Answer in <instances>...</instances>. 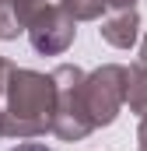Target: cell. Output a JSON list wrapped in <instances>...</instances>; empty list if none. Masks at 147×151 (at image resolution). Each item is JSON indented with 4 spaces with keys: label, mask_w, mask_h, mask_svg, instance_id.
I'll return each mask as SVG.
<instances>
[{
    "label": "cell",
    "mask_w": 147,
    "mask_h": 151,
    "mask_svg": "<svg viewBox=\"0 0 147 151\" xmlns=\"http://www.w3.org/2000/svg\"><path fill=\"white\" fill-rule=\"evenodd\" d=\"M56 109L53 74H39L28 67H11L0 95V137L32 141L49 134Z\"/></svg>",
    "instance_id": "cell-1"
},
{
    "label": "cell",
    "mask_w": 147,
    "mask_h": 151,
    "mask_svg": "<svg viewBox=\"0 0 147 151\" xmlns=\"http://www.w3.org/2000/svg\"><path fill=\"white\" fill-rule=\"evenodd\" d=\"M77 99H81V113L91 123V130L116 123L119 109L126 106V67H119V63L95 67L91 74L81 77Z\"/></svg>",
    "instance_id": "cell-2"
},
{
    "label": "cell",
    "mask_w": 147,
    "mask_h": 151,
    "mask_svg": "<svg viewBox=\"0 0 147 151\" xmlns=\"http://www.w3.org/2000/svg\"><path fill=\"white\" fill-rule=\"evenodd\" d=\"M84 70L74 63H60L53 70V84H56V109H53V127L49 134H56L60 141H84L91 130V123L81 113V99H77V84H81Z\"/></svg>",
    "instance_id": "cell-3"
},
{
    "label": "cell",
    "mask_w": 147,
    "mask_h": 151,
    "mask_svg": "<svg viewBox=\"0 0 147 151\" xmlns=\"http://www.w3.org/2000/svg\"><path fill=\"white\" fill-rule=\"evenodd\" d=\"M25 32H28V42L32 49L42 53V56H60L67 53L77 39V21L60 7V4H35L28 21H25Z\"/></svg>",
    "instance_id": "cell-4"
},
{
    "label": "cell",
    "mask_w": 147,
    "mask_h": 151,
    "mask_svg": "<svg viewBox=\"0 0 147 151\" xmlns=\"http://www.w3.org/2000/svg\"><path fill=\"white\" fill-rule=\"evenodd\" d=\"M98 35L105 39L109 46H116V49H130V46L140 39V14H137V7L112 11L109 18H102Z\"/></svg>",
    "instance_id": "cell-5"
},
{
    "label": "cell",
    "mask_w": 147,
    "mask_h": 151,
    "mask_svg": "<svg viewBox=\"0 0 147 151\" xmlns=\"http://www.w3.org/2000/svg\"><path fill=\"white\" fill-rule=\"evenodd\" d=\"M126 106H130V113H137V116L147 113V63L144 60H137L126 70Z\"/></svg>",
    "instance_id": "cell-6"
},
{
    "label": "cell",
    "mask_w": 147,
    "mask_h": 151,
    "mask_svg": "<svg viewBox=\"0 0 147 151\" xmlns=\"http://www.w3.org/2000/svg\"><path fill=\"white\" fill-rule=\"evenodd\" d=\"M25 32V21H21V4L18 0H0V39L11 42Z\"/></svg>",
    "instance_id": "cell-7"
},
{
    "label": "cell",
    "mask_w": 147,
    "mask_h": 151,
    "mask_svg": "<svg viewBox=\"0 0 147 151\" xmlns=\"http://www.w3.org/2000/svg\"><path fill=\"white\" fill-rule=\"evenodd\" d=\"M74 21H95L105 14V0H56Z\"/></svg>",
    "instance_id": "cell-8"
},
{
    "label": "cell",
    "mask_w": 147,
    "mask_h": 151,
    "mask_svg": "<svg viewBox=\"0 0 147 151\" xmlns=\"http://www.w3.org/2000/svg\"><path fill=\"white\" fill-rule=\"evenodd\" d=\"M137 144H140V151H147V113L140 116V130H137Z\"/></svg>",
    "instance_id": "cell-9"
},
{
    "label": "cell",
    "mask_w": 147,
    "mask_h": 151,
    "mask_svg": "<svg viewBox=\"0 0 147 151\" xmlns=\"http://www.w3.org/2000/svg\"><path fill=\"white\" fill-rule=\"evenodd\" d=\"M11 151H53V148H46V144H39V141H21L18 148H11Z\"/></svg>",
    "instance_id": "cell-10"
},
{
    "label": "cell",
    "mask_w": 147,
    "mask_h": 151,
    "mask_svg": "<svg viewBox=\"0 0 147 151\" xmlns=\"http://www.w3.org/2000/svg\"><path fill=\"white\" fill-rule=\"evenodd\" d=\"M126 7H137V0H105V11H126Z\"/></svg>",
    "instance_id": "cell-11"
},
{
    "label": "cell",
    "mask_w": 147,
    "mask_h": 151,
    "mask_svg": "<svg viewBox=\"0 0 147 151\" xmlns=\"http://www.w3.org/2000/svg\"><path fill=\"white\" fill-rule=\"evenodd\" d=\"M11 67H14V63L0 56V95H4V81H7V74H11Z\"/></svg>",
    "instance_id": "cell-12"
},
{
    "label": "cell",
    "mask_w": 147,
    "mask_h": 151,
    "mask_svg": "<svg viewBox=\"0 0 147 151\" xmlns=\"http://www.w3.org/2000/svg\"><path fill=\"white\" fill-rule=\"evenodd\" d=\"M140 60L147 63V39H144V46H140Z\"/></svg>",
    "instance_id": "cell-13"
},
{
    "label": "cell",
    "mask_w": 147,
    "mask_h": 151,
    "mask_svg": "<svg viewBox=\"0 0 147 151\" xmlns=\"http://www.w3.org/2000/svg\"><path fill=\"white\" fill-rule=\"evenodd\" d=\"M32 4H46V0H32Z\"/></svg>",
    "instance_id": "cell-14"
}]
</instances>
